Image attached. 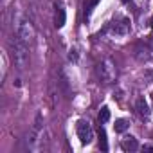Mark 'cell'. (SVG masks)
I'll return each instance as SVG.
<instances>
[{"label":"cell","mask_w":153,"mask_h":153,"mask_svg":"<svg viewBox=\"0 0 153 153\" xmlns=\"http://www.w3.org/2000/svg\"><path fill=\"white\" fill-rule=\"evenodd\" d=\"M9 49H11V56H13V61L15 65L22 70L29 65V49H27V43L24 40H20L16 34H13L9 38Z\"/></svg>","instance_id":"cell-1"},{"label":"cell","mask_w":153,"mask_h":153,"mask_svg":"<svg viewBox=\"0 0 153 153\" xmlns=\"http://www.w3.org/2000/svg\"><path fill=\"white\" fill-rule=\"evenodd\" d=\"M13 22H15V24H13L15 34L29 45V43L33 42V38H34V27H33V24H31L25 16H22L20 13L16 15V18H15Z\"/></svg>","instance_id":"cell-2"},{"label":"cell","mask_w":153,"mask_h":153,"mask_svg":"<svg viewBox=\"0 0 153 153\" xmlns=\"http://www.w3.org/2000/svg\"><path fill=\"white\" fill-rule=\"evenodd\" d=\"M97 74L103 83H114L115 78H117V68H115V63L112 59H105L97 65Z\"/></svg>","instance_id":"cell-3"},{"label":"cell","mask_w":153,"mask_h":153,"mask_svg":"<svg viewBox=\"0 0 153 153\" xmlns=\"http://www.w3.org/2000/svg\"><path fill=\"white\" fill-rule=\"evenodd\" d=\"M76 130H78V137L81 140V144H90L92 139H94V131H92V126L88 121L85 119H79L78 124H76Z\"/></svg>","instance_id":"cell-4"},{"label":"cell","mask_w":153,"mask_h":153,"mask_svg":"<svg viewBox=\"0 0 153 153\" xmlns=\"http://www.w3.org/2000/svg\"><path fill=\"white\" fill-rule=\"evenodd\" d=\"M42 131H43V119H42V114H38L36 115V119H34V124H33V128H31V133H29V144H34L38 139H40V135H42Z\"/></svg>","instance_id":"cell-5"},{"label":"cell","mask_w":153,"mask_h":153,"mask_svg":"<svg viewBox=\"0 0 153 153\" xmlns=\"http://www.w3.org/2000/svg\"><path fill=\"white\" fill-rule=\"evenodd\" d=\"M121 148L124 149V151H137L139 149V142H137V139L135 137H124L123 140H121Z\"/></svg>","instance_id":"cell-6"},{"label":"cell","mask_w":153,"mask_h":153,"mask_svg":"<svg viewBox=\"0 0 153 153\" xmlns=\"http://www.w3.org/2000/svg\"><path fill=\"white\" fill-rule=\"evenodd\" d=\"M112 27H114V33H115L117 36H124V34L130 31V22L124 18V20H121V22H115Z\"/></svg>","instance_id":"cell-7"},{"label":"cell","mask_w":153,"mask_h":153,"mask_svg":"<svg viewBox=\"0 0 153 153\" xmlns=\"http://www.w3.org/2000/svg\"><path fill=\"white\" fill-rule=\"evenodd\" d=\"M135 108H137V112H139L142 117H148V115H149V108H148V103L144 101V97H137Z\"/></svg>","instance_id":"cell-8"},{"label":"cell","mask_w":153,"mask_h":153,"mask_svg":"<svg viewBox=\"0 0 153 153\" xmlns=\"http://www.w3.org/2000/svg\"><path fill=\"white\" fill-rule=\"evenodd\" d=\"M65 20H67V15H65V9L58 7V13H56V27H63L65 25Z\"/></svg>","instance_id":"cell-9"},{"label":"cell","mask_w":153,"mask_h":153,"mask_svg":"<svg viewBox=\"0 0 153 153\" xmlns=\"http://www.w3.org/2000/svg\"><path fill=\"white\" fill-rule=\"evenodd\" d=\"M128 126H130V124H128V121H126V119H117V121H115V124H114V130H115L117 133H123V131H126V130H128Z\"/></svg>","instance_id":"cell-10"},{"label":"cell","mask_w":153,"mask_h":153,"mask_svg":"<svg viewBox=\"0 0 153 153\" xmlns=\"http://www.w3.org/2000/svg\"><path fill=\"white\" fill-rule=\"evenodd\" d=\"M99 146H101V149L103 151H108V142H106V131L101 128L99 130Z\"/></svg>","instance_id":"cell-11"},{"label":"cell","mask_w":153,"mask_h":153,"mask_svg":"<svg viewBox=\"0 0 153 153\" xmlns=\"http://www.w3.org/2000/svg\"><path fill=\"white\" fill-rule=\"evenodd\" d=\"M108 119H110V110H108V106H103L99 112V123H106Z\"/></svg>","instance_id":"cell-12"},{"label":"cell","mask_w":153,"mask_h":153,"mask_svg":"<svg viewBox=\"0 0 153 153\" xmlns=\"http://www.w3.org/2000/svg\"><path fill=\"white\" fill-rule=\"evenodd\" d=\"M68 59H70V61H76V59H78V51H76V49H70Z\"/></svg>","instance_id":"cell-13"},{"label":"cell","mask_w":153,"mask_h":153,"mask_svg":"<svg viewBox=\"0 0 153 153\" xmlns=\"http://www.w3.org/2000/svg\"><path fill=\"white\" fill-rule=\"evenodd\" d=\"M97 2H99V0H90V2H88V11H90L92 7H96V6H97Z\"/></svg>","instance_id":"cell-14"},{"label":"cell","mask_w":153,"mask_h":153,"mask_svg":"<svg viewBox=\"0 0 153 153\" xmlns=\"http://www.w3.org/2000/svg\"><path fill=\"white\" fill-rule=\"evenodd\" d=\"M142 149H144V151H153V146H151V144H146Z\"/></svg>","instance_id":"cell-15"},{"label":"cell","mask_w":153,"mask_h":153,"mask_svg":"<svg viewBox=\"0 0 153 153\" xmlns=\"http://www.w3.org/2000/svg\"><path fill=\"white\" fill-rule=\"evenodd\" d=\"M149 25H151V27H153V18H151V20H149Z\"/></svg>","instance_id":"cell-16"},{"label":"cell","mask_w":153,"mask_h":153,"mask_svg":"<svg viewBox=\"0 0 153 153\" xmlns=\"http://www.w3.org/2000/svg\"><path fill=\"white\" fill-rule=\"evenodd\" d=\"M123 2H130V0H123Z\"/></svg>","instance_id":"cell-17"},{"label":"cell","mask_w":153,"mask_h":153,"mask_svg":"<svg viewBox=\"0 0 153 153\" xmlns=\"http://www.w3.org/2000/svg\"><path fill=\"white\" fill-rule=\"evenodd\" d=\"M151 97H153V96H151Z\"/></svg>","instance_id":"cell-18"}]
</instances>
